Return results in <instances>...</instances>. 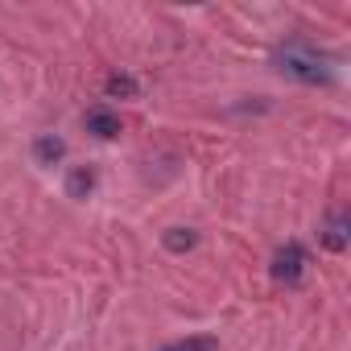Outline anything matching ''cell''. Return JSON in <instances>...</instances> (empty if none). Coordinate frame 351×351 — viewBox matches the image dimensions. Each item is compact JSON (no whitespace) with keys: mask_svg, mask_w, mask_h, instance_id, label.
I'll list each match as a JSON object with an SVG mask.
<instances>
[{"mask_svg":"<svg viewBox=\"0 0 351 351\" xmlns=\"http://www.w3.org/2000/svg\"><path fill=\"white\" fill-rule=\"evenodd\" d=\"M273 62H277L281 75H289L298 83H310V87H330L335 83V62L322 50H314L310 42H285V46H277Z\"/></svg>","mask_w":351,"mask_h":351,"instance_id":"6da1fadb","label":"cell"},{"mask_svg":"<svg viewBox=\"0 0 351 351\" xmlns=\"http://www.w3.org/2000/svg\"><path fill=\"white\" fill-rule=\"evenodd\" d=\"M306 248L302 244H285V248H277V256H273V277L277 281H285V285H298L302 281V273H306Z\"/></svg>","mask_w":351,"mask_h":351,"instance_id":"7a4b0ae2","label":"cell"},{"mask_svg":"<svg viewBox=\"0 0 351 351\" xmlns=\"http://www.w3.org/2000/svg\"><path fill=\"white\" fill-rule=\"evenodd\" d=\"M347 240H351V215H347V211H330V219H326V228H322V244H326L330 252H343Z\"/></svg>","mask_w":351,"mask_h":351,"instance_id":"3957f363","label":"cell"},{"mask_svg":"<svg viewBox=\"0 0 351 351\" xmlns=\"http://www.w3.org/2000/svg\"><path fill=\"white\" fill-rule=\"evenodd\" d=\"M87 132H95L99 141H112V136L120 132V116H116L112 108H91V112H87Z\"/></svg>","mask_w":351,"mask_h":351,"instance_id":"277c9868","label":"cell"},{"mask_svg":"<svg viewBox=\"0 0 351 351\" xmlns=\"http://www.w3.org/2000/svg\"><path fill=\"white\" fill-rule=\"evenodd\" d=\"M161 351H219V339H211V335H186L178 343H165Z\"/></svg>","mask_w":351,"mask_h":351,"instance_id":"5b68a950","label":"cell"},{"mask_svg":"<svg viewBox=\"0 0 351 351\" xmlns=\"http://www.w3.org/2000/svg\"><path fill=\"white\" fill-rule=\"evenodd\" d=\"M199 244V232H191V228H169L165 232V248L169 252H191Z\"/></svg>","mask_w":351,"mask_h":351,"instance_id":"8992f818","label":"cell"},{"mask_svg":"<svg viewBox=\"0 0 351 351\" xmlns=\"http://www.w3.org/2000/svg\"><path fill=\"white\" fill-rule=\"evenodd\" d=\"M34 153H38V161H46V165H54L62 153H66V145H62V136H38V145H34Z\"/></svg>","mask_w":351,"mask_h":351,"instance_id":"52a82bcc","label":"cell"},{"mask_svg":"<svg viewBox=\"0 0 351 351\" xmlns=\"http://www.w3.org/2000/svg\"><path fill=\"white\" fill-rule=\"evenodd\" d=\"M91 186H95V173H91V169H75V173H71V199H83Z\"/></svg>","mask_w":351,"mask_h":351,"instance_id":"ba28073f","label":"cell"},{"mask_svg":"<svg viewBox=\"0 0 351 351\" xmlns=\"http://www.w3.org/2000/svg\"><path fill=\"white\" fill-rule=\"evenodd\" d=\"M108 95H136V83L128 75H112L108 79Z\"/></svg>","mask_w":351,"mask_h":351,"instance_id":"9c48e42d","label":"cell"}]
</instances>
